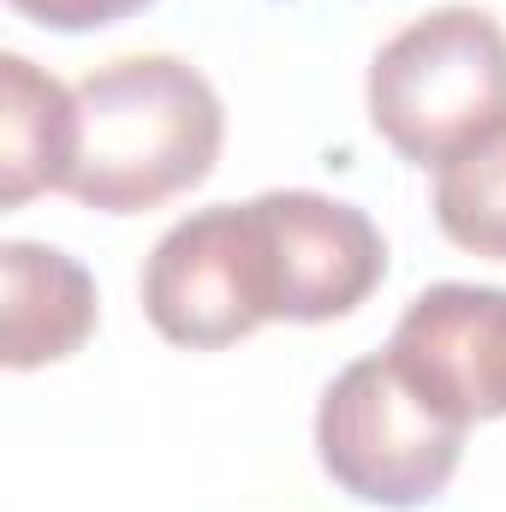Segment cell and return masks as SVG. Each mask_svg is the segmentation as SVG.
<instances>
[{"instance_id":"6da1fadb","label":"cell","mask_w":506,"mask_h":512,"mask_svg":"<svg viewBox=\"0 0 506 512\" xmlns=\"http://www.w3.org/2000/svg\"><path fill=\"white\" fill-rule=\"evenodd\" d=\"M78 155L66 197L96 215H143L197 191L215 161L227 114L215 84L173 54H131L96 66L78 90Z\"/></svg>"},{"instance_id":"7a4b0ae2","label":"cell","mask_w":506,"mask_h":512,"mask_svg":"<svg viewBox=\"0 0 506 512\" xmlns=\"http://www.w3.org/2000/svg\"><path fill=\"white\" fill-rule=\"evenodd\" d=\"M506 120V30L477 6L411 18L370 60V126L411 161L441 167Z\"/></svg>"},{"instance_id":"3957f363","label":"cell","mask_w":506,"mask_h":512,"mask_svg":"<svg viewBox=\"0 0 506 512\" xmlns=\"http://www.w3.org/2000/svg\"><path fill=\"white\" fill-rule=\"evenodd\" d=\"M316 453L322 471L370 507H429L465 453V423L441 417L417 387L405 382L387 352L346 364L316 411Z\"/></svg>"},{"instance_id":"277c9868","label":"cell","mask_w":506,"mask_h":512,"mask_svg":"<svg viewBox=\"0 0 506 512\" xmlns=\"http://www.w3.org/2000/svg\"><path fill=\"white\" fill-rule=\"evenodd\" d=\"M143 316L191 352H221L274 322L251 203H215L161 233L143 262Z\"/></svg>"},{"instance_id":"5b68a950","label":"cell","mask_w":506,"mask_h":512,"mask_svg":"<svg viewBox=\"0 0 506 512\" xmlns=\"http://www.w3.org/2000/svg\"><path fill=\"white\" fill-rule=\"evenodd\" d=\"M268 316L274 322H334L352 316L387 274L376 221L340 197L316 191H262L251 203Z\"/></svg>"},{"instance_id":"8992f818","label":"cell","mask_w":506,"mask_h":512,"mask_svg":"<svg viewBox=\"0 0 506 512\" xmlns=\"http://www.w3.org/2000/svg\"><path fill=\"white\" fill-rule=\"evenodd\" d=\"M387 364L453 423L506 417V292L501 286H429L405 304Z\"/></svg>"},{"instance_id":"52a82bcc","label":"cell","mask_w":506,"mask_h":512,"mask_svg":"<svg viewBox=\"0 0 506 512\" xmlns=\"http://www.w3.org/2000/svg\"><path fill=\"white\" fill-rule=\"evenodd\" d=\"M0 280H6V370H42L72 358L90 328H96V280L84 262H72L54 245H24L12 239L0 251Z\"/></svg>"},{"instance_id":"ba28073f","label":"cell","mask_w":506,"mask_h":512,"mask_svg":"<svg viewBox=\"0 0 506 512\" xmlns=\"http://www.w3.org/2000/svg\"><path fill=\"white\" fill-rule=\"evenodd\" d=\"M78 155V102L60 78L24 54H0V209H24L36 191H66Z\"/></svg>"},{"instance_id":"9c48e42d","label":"cell","mask_w":506,"mask_h":512,"mask_svg":"<svg viewBox=\"0 0 506 512\" xmlns=\"http://www.w3.org/2000/svg\"><path fill=\"white\" fill-rule=\"evenodd\" d=\"M435 227L459 251L506 262V120L435 167Z\"/></svg>"},{"instance_id":"30bf717a","label":"cell","mask_w":506,"mask_h":512,"mask_svg":"<svg viewBox=\"0 0 506 512\" xmlns=\"http://www.w3.org/2000/svg\"><path fill=\"white\" fill-rule=\"evenodd\" d=\"M6 6L42 30H102V24H120L131 12H143L149 0H6Z\"/></svg>"}]
</instances>
